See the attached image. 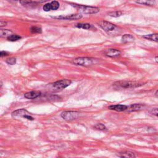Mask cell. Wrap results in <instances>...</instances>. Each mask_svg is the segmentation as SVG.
Segmentation results:
<instances>
[{"label":"cell","mask_w":158,"mask_h":158,"mask_svg":"<svg viewBox=\"0 0 158 158\" xmlns=\"http://www.w3.org/2000/svg\"><path fill=\"white\" fill-rule=\"evenodd\" d=\"M41 95H42L41 92L37 91H32L28 92V93H26L24 95V97L25 98L29 99V100H34V99H36L40 96Z\"/></svg>","instance_id":"cell-12"},{"label":"cell","mask_w":158,"mask_h":158,"mask_svg":"<svg viewBox=\"0 0 158 158\" xmlns=\"http://www.w3.org/2000/svg\"><path fill=\"white\" fill-rule=\"evenodd\" d=\"M21 37L19 36L18 35H16V34H12L11 35H10L9 37H8L7 38L8 40V41H10V42H16L17 40H19L21 39Z\"/></svg>","instance_id":"cell-20"},{"label":"cell","mask_w":158,"mask_h":158,"mask_svg":"<svg viewBox=\"0 0 158 158\" xmlns=\"http://www.w3.org/2000/svg\"><path fill=\"white\" fill-rule=\"evenodd\" d=\"M12 117L17 118V117H22L27 119L30 121H34V118L30 116V113L28 111L25 109H21L16 111H14L12 113Z\"/></svg>","instance_id":"cell-4"},{"label":"cell","mask_w":158,"mask_h":158,"mask_svg":"<svg viewBox=\"0 0 158 158\" xmlns=\"http://www.w3.org/2000/svg\"><path fill=\"white\" fill-rule=\"evenodd\" d=\"M8 55H9V54L8 53V52H6V51H1V52H0V56H1V57H3L4 56H7Z\"/></svg>","instance_id":"cell-27"},{"label":"cell","mask_w":158,"mask_h":158,"mask_svg":"<svg viewBox=\"0 0 158 158\" xmlns=\"http://www.w3.org/2000/svg\"><path fill=\"white\" fill-rule=\"evenodd\" d=\"M8 1L11 2V3H16V2L18 1V0H8Z\"/></svg>","instance_id":"cell-29"},{"label":"cell","mask_w":158,"mask_h":158,"mask_svg":"<svg viewBox=\"0 0 158 158\" xmlns=\"http://www.w3.org/2000/svg\"><path fill=\"white\" fill-rule=\"evenodd\" d=\"M76 27L78 29H82L85 30H89L91 29V25L90 24L87 23H79L76 25Z\"/></svg>","instance_id":"cell-19"},{"label":"cell","mask_w":158,"mask_h":158,"mask_svg":"<svg viewBox=\"0 0 158 158\" xmlns=\"http://www.w3.org/2000/svg\"><path fill=\"white\" fill-rule=\"evenodd\" d=\"M6 25H7V22H6L4 21H1V22H0V27H4Z\"/></svg>","instance_id":"cell-28"},{"label":"cell","mask_w":158,"mask_h":158,"mask_svg":"<svg viewBox=\"0 0 158 158\" xmlns=\"http://www.w3.org/2000/svg\"><path fill=\"white\" fill-rule=\"evenodd\" d=\"M19 2L23 6L32 5L34 3L32 0H19Z\"/></svg>","instance_id":"cell-23"},{"label":"cell","mask_w":158,"mask_h":158,"mask_svg":"<svg viewBox=\"0 0 158 158\" xmlns=\"http://www.w3.org/2000/svg\"><path fill=\"white\" fill-rule=\"evenodd\" d=\"M98 25L100 27L106 32H111L114 30L116 26V25L113 24V23L108 22V21H102L98 23Z\"/></svg>","instance_id":"cell-7"},{"label":"cell","mask_w":158,"mask_h":158,"mask_svg":"<svg viewBox=\"0 0 158 158\" xmlns=\"http://www.w3.org/2000/svg\"><path fill=\"white\" fill-rule=\"evenodd\" d=\"M30 30L32 34H41L42 32V29L40 27H36V26H33L30 28Z\"/></svg>","instance_id":"cell-21"},{"label":"cell","mask_w":158,"mask_h":158,"mask_svg":"<svg viewBox=\"0 0 158 158\" xmlns=\"http://www.w3.org/2000/svg\"><path fill=\"white\" fill-rule=\"evenodd\" d=\"M80 113L75 111H65L62 112L61 114V117L65 121H73L79 117Z\"/></svg>","instance_id":"cell-5"},{"label":"cell","mask_w":158,"mask_h":158,"mask_svg":"<svg viewBox=\"0 0 158 158\" xmlns=\"http://www.w3.org/2000/svg\"><path fill=\"white\" fill-rule=\"evenodd\" d=\"M154 59H155V61H156V62L157 63H158V56H156Z\"/></svg>","instance_id":"cell-30"},{"label":"cell","mask_w":158,"mask_h":158,"mask_svg":"<svg viewBox=\"0 0 158 158\" xmlns=\"http://www.w3.org/2000/svg\"><path fill=\"white\" fill-rule=\"evenodd\" d=\"M82 17V15L81 14H73L66 16H55L52 17V18L58 19V20H77L80 19Z\"/></svg>","instance_id":"cell-9"},{"label":"cell","mask_w":158,"mask_h":158,"mask_svg":"<svg viewBox=\"0 0 158 158\" xmlns=\"http://www.w3.org/2000/svg\"><path fill=\"white\" fill-rule=\"evenodd\" d=\"M117 156L120 157H135L136 156L135 154L130 151H124V152H121L117 154Z\"/></svg>","instance_id":"cell-15"},{"label":"cell","mask_w":158,"mask_h":158,"mask_svg":"<svg viewBox=\"0 0 158 158\" xmlns=\"http://www.w3.org/2000/svg\"><path fill=\"white\" fill-rule=\"evenodd\" d=\"M74 7L78 8L79 11L85 14H96L98 12H100V9L96 7H93V6H84L76 4H70Z\"/></svg>","instance_id":"cell-3"},{"label":"cell","mask_w":158,"mask_h":158,"mask_svg":"<svg viewBox=\"0 0 158 158\" xmlns=\"http://www.w3.org/2000/svg\"><path fill=\"white\" fill-rule=\"evenodd\" d=\"M136 4L146 5V6H153L155 4L156 0H135Z\"/></svg>","instance_id":"cell-14"},{"label":"cell","mask_w":158,"mask_h":158,"mask_svg":"<svg viewBox=\"0 0 158 158\" xmlns=\"http://www.w3.org/2000/svg\"><path fill=\"white\" fill-rule=\"evenodd\" d=\"M151 114L158 117V108H154L151 111Z\"/></svg>","instance_id":"cell-26"},{"label":"cell","mask_w":158,"mask_h":158,"mask_svg":"<svg viewBox=\"0 0 158 158\" xmlns=\"http://www.w3.org/2000/svg\"><path fill=\"white\" fill-rule=\"evenodd\" d=\"M6 62L9 65H14L16 63V59L14 57H10L6 59Z\"/></svg>","instance_id":"cell-24"},{"label":"cell","mask_w":158,"mask_h":158,"mask_svg":"<svg viewBox=\"0 0 158 158\" xmlns=\"http://www.w3.org/2000/svg\"><path fill=\"white\" fill-rule=\"evenodd\" d=\"M72 83V81L68 79H62V80L57 81L52 83V87L56 90H62L69 87Z\"/></svg>","instance_id":"cell-6"},{"label":"cell","mask_w":158,"mask_h":158,"mask_svg":"<svg viewBox=\"0 0 158 158\" xmlns=\"http://www.w3.org/2000/svg\"><path fill=\"white\" fill-rule=\"evenodd\" d=\"M155 95H156V97H157L158 98V90L156 91V93H155Z\"/></svg>","instance_id":"cell-31"},{"label":"cell","mask_w":158,"mask_h":158,"mask_svg":"<svg viewBox=\"0 0 158 158\" xmlns=\"http://www.w3.org/2000/svg\"><path fill=\"white\" fill-rule=\"evenodd\" d=\"M134 40V37L130 34H126L122 36V42L124 43H127L133 42Z\"/></svg>","instance_id":"cell-17"},{"label":"cell","mask_w":158,"mask_h":158,"mask_svg":"<svg viewBox=\"0 0 158 158\" xmlns=\"http://www.w3.org/2000/svg\"><path fill=\"white\" fill-rule=\"evenodd\" d=\"M145 108V106L144 104H134L130 105V106L128 107L127 108V111L128 112H136V111H140Z\"/></svg>","instance_id":"cell-11"},{"label":"cell","mask_w":158,"mask_h":158,"mask_svg":"<svg viewBox=\"0 0 158 158\" xmlns=\"http://www.w3.org/2000/svg\"><path fill=\"white\" fill-rule=\"evenodd\" d=\"M143 83H140L138 82L132 81H118L114 83V85L117 88H121L124 89L128 88H135L140 87L143 85Z\"/></svg>","instance_id":"cell-2"},{"label":"cell","mask_w":158,"mask_h":158,"mask_svg":"<svg viewBox=\"0 0 158 158\" xmlns=\"http://www.w3.org/2000/svg\"><path fill=\"white\" fill-rule=\"evenodd\" d=\"M128 108V106L126 105L123 104H117V105H112L109 107V109L111 110H114L118 112H121L127 110Z\"/></svg>","instance_id":"cell-13"},{"label":"cell","mask_w":158,"mask_h":158,"mask_svg":"<svg viewBox=\"0 0 158 158\" xmlns=\"http://www.w3.org/2000/svg\"><path fill=\"white\" fill-rule=\"evenodd\" d=\"M72 62L77 65H81V66H90V65L95 64L98 62L96 59L88 57H79L74 59Z\"/></svg>","instance_id":"cell-1"},{"label":"cell","mask_w":158,"mask_h":158,"mask_svg":"<svg viewBox=\"0 0 158 158\" xmlns=\"http://www.w3.org/2000/svg\"><path fill=\"white\" fill-rule=\"evenodd\" d=\"M108 15L113 17H118L122 15V12L121 11H113L109 12Z\"/></svg>","instance_id":"cell-22"},{"label":"cell","mask_w":158,"mask_h":158,"mask_svg":"<svg viewBox=\"0 0 158 158\" xmlns=\"http://www.w3.org/2000/svg\"><path fill=\"white\" fill-rule=\"evenodd\" d=\"M104 55L110 57H117L121 56V51L116 49H107L104 51Z\"/></svg>","instance_id":"cell-10"},{"label":"cell","mask_w":158,"mask_h":158,"mask_svg":"<svg viewBox=\"0 0 158 158\" xmlns=\"http://www.w3.org/2000/svg\"><path fill=\"white\" fill-rule=\"evenodd\" d=\"M59 6H60V4H59L58 1H52L51 3L45 4L43 6V9L46 12H48L50 11H55L59 8Z\"/></svg>","instance_id":"cell-8"},{"label":"cell","mask_w":158,"mask_h":158,"mask_svg":"<svg viewBox=\"0 0 158 158\" xmlns=\"http://www.w3.org/2000/svg\"><path fill=\"white\" fill-rule=\"evenodd\" d=\"M12 34V32L8 29H1L0 30V37L8 38Z\"/></svg>","instance_id":"cell-18"},{"label":"cell","mask_w":158,"mask_h":158,"mask_svg":"<svg viewBox=\"0 0 158 158\" xmlns=\"http://www.w3.org/2000/svg\"><path fill=\"white\" fill-rule=\"evenodd\" d=\"M95 128L99 130H104L106 129V126H105L103 124H97L95 126Z\"/></svg>","instance_id":"cell-25"},{"label":"cell","mask_w":158,"mask_h":158,"mask_svg":"<svg viewBox=\"0 0 158 158\" xmlns=\"http://www.w3.org/2000/svg\"><path fill=\"white\" fill-rule=\"evenodd\" d=\"M142 37L147 39V40H150V41L158 42V34H157L146 35L143 36Z\"/></svg>","instance_id":"cell-16"}]
</instances>
